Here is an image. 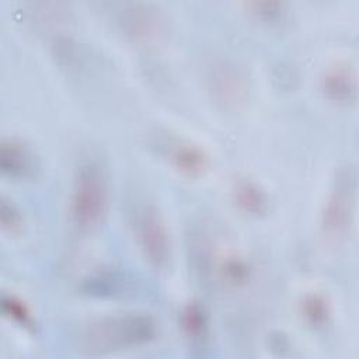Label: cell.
Returning <instances> with one entry per match:
<instances>
[{
  "label": "cell",
  "mask_w": 359,
  "mask_h": 359,
  "mask_svg": "<svg viewBox=\"0 0 359 359\" xmlns=\"http://www.w3.org/2000/svg\"><path fill=\"white\" fill-rule=\"evenodd\" d=\"M157 337V323L146 313H125L91 321L81 334L84 349L108 353L150 344Z\"/></svg>",
  "instance_id": "cell-1"
},
{
  "label": "cell",
  "mask_w": 359,
  "mask_h": 359,
  "mask_svg": "<svg viewBox=\"0 0 359 359\" xmlns=\"http://www.w3.org/2000/svg\"><path fill=\"white\" fill-rule=\"evenodd\" d=\"M108 198V181L100 164L87 161L79 165L69 196L72 223L80 230L97 227L107 213Z\"/></svg>",
  "instance_id": "cell-2"
},
{
  "label": "cell",
  "mask_w": 359,
  "mask_h": 359,
  "mask_svg": "<svg viewBox=\"0 0 359 359\" xmlns=\"http://www.w3.org/2000/svg\"><path fill=\"white\" fill-rule=\"evenodd\" d=\"M356 212V174L353 168L339 170L325 196L320 215L323 233L339 240L349 234Z\"/></svg>",
  "instance_id": "cell-3"
},
{
  "label": "cell",
  "mask_w": 359,
  "mask_h": 359,
  "mask_svg": "<svg viewBox=\"0 0 359 359\" xmlns=\"http://www.w3.org/2000/svg\"><path fill=\"white\" fill-rule=\"evenodd\" d=\"M133 234L143 258L154 269L167 266L171 258V238L157 206L144 203L133 215Z\"/></svg>",
  "instance_id": "cell-4"
},
{
  "label": "cell",
  "mask_w": 359,
  "mask_h": 359,
  "mask_svg": "<svg viewBox=\"0 0 359 359\" xmlns=\"http://www.w3.org/2000/svg\"><path fill=\"white\" fill-rule=\"evenodd\" d=\"M116 22L121 31L136 42L158 39L167 28V18L163 10L153 3L144 1L123 4L116 13Z\"/></svg>",
  "instance_id": "cell-5"
},
{
  "label": "cell",
  "mask_w": 359,
  "mask_h": 359,
  "mask_svg": "<svg viewBox=\"0 0 359 359\" xmlns=\"http://www.w3.org/2000/svg\"><path fill=\"white\" fill-rule=\"evenodd\" d=\"M208 86L213 98L227 109L240 108L248 98L247 77L230 62H216L209 67Z\"/></svg>",
  "instance_id": "cell-6"
},
{
  "label": "cell",
  "mask_w": 359,
  "mask_h": 359,
  "mask_svg": "<svg viewBox=\"0 0 359 359\" xmlns=\"http://www.w3.org/2000/svg\"><path fill=\"white\" fill-rule=\"evenodd\" d=\"M320 90L331 102L338 105L355 104L358 98L356 70L348 63L327 67L320 79Z\"/></svg>",
  "instance_id": "cell-7"
},
{
  "label": "cell",
  "mask_w": 359,
  "mask_h": 359,
  "mask_svg": "<svg viewBox=\"0 0 359 359\" xmlns=\"http://www.w3.org/2000/svg\"><path fill=\"white\" fill-rule=\"evenodd\" d=\"M36 167L31 147L21 139L6 137L0 142V171L13 180L28 178Z\"/></svg>",
  "instance_id": "cell-8"
},
{
  "label": "cell",
  "mask_w": 359,
  "mask_h": 359,
  "mask_svg": "<svg viewBox=\"0 0 359 359\" xmlns=\"http://www.w3.org/2000/svg\"><path fill=\"white\" fill-rule=\"evenodd\" d=\"M170 164L182 175L199 177L209 167V156L199 146L189 140H172L167 147Z\"/></svg>",
  "instance_id": "cell-9"
},
{
  "label": "cell",
  "mask_w": 359,
  "mask_h": 359,
  "mask_svg": "<svg viewBox=\"0 0 359 359\" xmlns=\"http://www.w3.org/2000/svg\"><path fill=\"white\" fill-rule=\"evenodd\" d=\"M130 280L116 269H101L83 279V293L94 297H114L129 293Z\"/></svg>",
  "instance_id": "cell-10"
},
{
  "label": "cell",
  "mask_w": 359,
  "mask_h": 359,
  "mask_svg": "<svg viewBox=\"0 0 359 359\" xmlns=\"http://www.w3.org/2000/svg\"><path fill=\"white\" fill-rule=\"evenodd\" d=\"M231 196L236 206L251 216L264 215L268 210L269 199L259 182L251 178L237 180L231 189Z\"/></svg>",
  "instance_id": "cell-11"
},
{
  "label": "cell",
  "mask_w": 359,
  "mask_h": 359,
  "mask_svg": "<svg viewBox=\"0 0 359 359\" xmlns=\"http://www.w3.org/2000/svg\"><path fill=\"white\" fill-rule=\"evenodd\" d=\"M299 311L303 321L313 330L325 328L332 313L328 299L320 292L306 293L299 303Z\"/></svg>",
  "instance_id": "cell-12"
},
{
  "label": "cell",
  "mask_w": 359,
  "mask_h": 359,
  "mask_svg": "<svg viewBox=\"0 0 359 359\" xmlns=\"http://www.w3.org/2000/svg\"><path fill=\"white\" fill-rule=\"evenodd\" d=\"M180 325L191 342H202L209 331V316L205 307L196 300L188 302L181 310Z\"/></svg>",
  "instance_id": "cell-13"
},
{
  "label": "cell",
  "mask_w": 359,
  "mask_h": 359,
  "mask_svg": "<svg viewBox=\"0 0 359 359\" xmlns=\"http://www.w3.org/2000/svg\"><path fill=\"white\" fill-rule=\"evenodd\" d=\"M219 273L223 282L229 286L238 287L247 283L251 275V268L248 261L237 254L224 257L219 264Z\"/></svg>",
  "instance_id": "cell-14"
},
{
  "label": "cell",
  "mask_w": 359,
  "mask_h": 359,
  "mask_svg": "<svg viewBox=\"0 0 359 359\" xmlns=\"http://www.w3.org/2000/svg\"><path fill=\"white\" fill-rule=\"evenodd\" d=\"M0 306H1L3 314L6 317H8L10 320H13L14 323H17L18 325H21L24 328L34 327L35 323H34L31 310L20 297H17L14 294L3 293L1 299H0Z\"/></svg>",
  "instance_id": "cell-15"
},
{
  "label": "cell",
  "mask_w": 359,
  "mask_h": 359,
  "mask_svg": "<svg viewBox=\"0 0 359 359\" xmlns=\"http://www.w3.org/2000/svg\"><path fill=\"white\" fill-rule=\"evenodd\" d=\"M244 7L252 17L265 22L276 21L286 13V3L280 0H248Z\"/></svg>",
  "instance_id": "cell-16"
},
{
  "label": "cell",
  "mask_w": 359,
  "mask_h": 359,
  "mask_svg": "<svg viewBox=\"0 0 359 359\" xmlns=\"http://www.w3.org/2000/svg\"><path fill=\"white\" fill-rule=\"evenodd\" d=\"M0 226L1 230L10 234L18 233L22 227V215L17 205L6 195L0 198Z\"/></svg>",
  "instance_id": "cell-17"
}]
</instances>
